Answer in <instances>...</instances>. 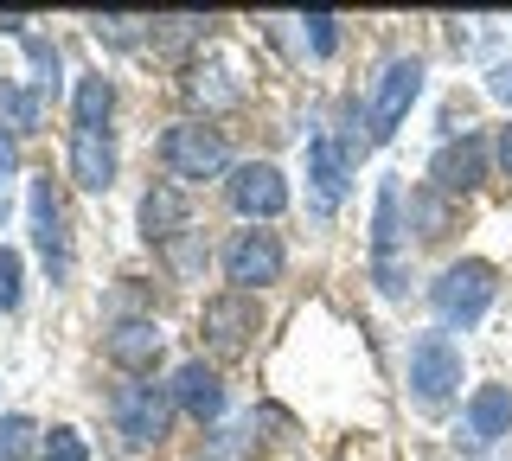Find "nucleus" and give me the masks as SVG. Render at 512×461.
Segmentation results:
<instances>
[{"label": "nucleus", "mask_w": 512, "mask_h": 461, "mask_svg": "<svg viewBox=\"0 0 512 461\" xmlns=\"http://www.w3.org/2000/svg\"><path fill=\"white\" fill-rule=\"evenodd\" d=\"M410 391L423 410H448L461 391V346L448 333H416L410 346Z\"/></svg>", "instance_id": "obj_3"}, {"label": "nucleus", "mask_w": 512, "mask_h": 461, "mask_svg": "<svg viewBox=\"0 0 512 461\" xmlns=\"http://www.w3.org/2000/svg\"><path fill=\"white\" fill-rule=\"evenodd\" d=\"M199 333H205V346H212L218 359H237V353H250V333H256V301L250 295H212L205 301V314H199Z\"/></svg>", "instance_id": "obj_9"}, {"label": "nucleus", "mask_w": 512, "mask_h": 461, "mask_svg": "<svg viewBox=\"0 0 512 461\" xmlns=\"http://www.w3.org/2000/svg\"><path fill=\"white\" fill-rule=\"evenodd\" d=\"M26 212H32V244H39L52 282H64V276H71V225H64V205L52 193V180H32L26 186Z\"/></svg>", "instance_id": "obj_7"}, {"label": "nucleus", "mask_w": 512, "mask_h": 461, "mask_svg": "<svg viewBox=\"0 0 512 461\" xmlns=\"http://www.w3.org/2000/svg\"><path fill=\"white\" fill-rule=\"evenodd\" d=\"M173 391L167 385H148V378H135V385H116V397H109V417H116V436L128 442V449H154L160 436H167L173 423Z\"/></svg>", "instance_id": "obj_2"}, {"label": "nucleus", "mask_w": 512, "mask_h": 461, "mask_svg": "<svg viewBox=\"0 0 512 461\" xmlns=\"http://www.w3.org/2000/svg\"><path fill=\"white\" fill-rule=\"evenodd\" d=\"M429 180H436V193H474V186L487 180V141L480 135L442 141L436 161H429Z\"/></svg>", "instance_id": "obj_11"}, {"label": "nucleus", "mask_w": 512, "mask_h": 461, "mask_svg": "<svg viewBox=\"0 0 512 461\" xmlns=\"http://www.w3.org/2000/svg\"><path fill=\"white\" fill-rule=\"evenodd\" d=\"M0 308H20V250H0Z\"/></svg>", "instance_id": "obj_26"}, {"label": "nucleus", "mask_w": 512, "mask_h": 461, "mask_svg": "<svg viewBox=\"0 0 512 461\" xmlns=\"http://www.w3.org/2000/svg\"><path fill=\"white\" fill-rule=\"evenodd\" d=\"M0 109L13 116V129H20V135L39 129V90H13V84H0Z\"/></svg>", "instance_id": "obj_20"}, {"label": "nucleus", "mask_w": 512, "mask_h": 461, "mask_svg": "<svg viewBox=\"0 0 512 461\" xmlns=\"http://www.w3.org/2000/svg\"><path fill=\"white\" fill-rule=\"evenodd\" d=\"M493 289H500L493 263H480V257H461V263H448L442 276H436V289H429L442 333H455V327H474L480 314L493 308Z\"/></svg>", "instance_id": "obj_1"}, {"label": "nucleus", "mask_w": 512, "mask_h": 461, "mask_svg": "<svg viewBox=\"0 0 512 461\" xmlns=\"http://www.w3.org/2000/svg\"><path fill=\"white\" fill-rule=\"evenodd\" d=\"M224 276L237 295H256L269 282H282V237L276 231H237L224 244Z\"/></svg>", "instance_id": "obj_6"}, {"label": "nucleus", "mask_w": 512, "mask_h": 461, "mask_svg": "<svg viewBox=\"0 0 512 461\" xmlns=\"http://www.w3.org/2000/svg\"><path fill=\"white\" fill-rule=\"evenodd\" d=\"M416 90H423V65H416V58H391V65L378 71V90H372V103H365V129H372V141L397 135V122L410 116Z\"/></svg>", "instance_id": "obj_5"}, {"label": "nucleus", "mask_w": 512, "mask_h": 461, "mask_svg": "<svg viewBox=\"0 0 512 461\" xmlns=\"http://www.w3.org/2000/svg\"><path fill=\"white\" fill-rule=\"evenodd\" d=\"M32 442H39V423H32V417H20V410L0 417V461H20Z\"/></svg>", "instance_id": "obj_19"}, {"label": "nucleus", "mask_w": 512, "mask_h": 461, "mask_svg": "<svg viewBox=\"0 0 512 461\" xmlns=\"http://www.w3.org/2000/svg\"><path fill=\"white\" fill-rule=\"evenodd\" d=\"M231 205L244 218H276L282 205H288V186H282V173L269 167V161H244L231 173Z\"/></svg>", "instance_id": "obj_14"}, {"label": "nucleus", "mask_w": 512, "mask_h": 461, "mask_svg": "<svg viewBox=\"0 0 512 461\" xmlns=\"http://www.w3.org/2000/svg\"><path fill=\"white\" fill-rule=\"evenodd\" d=\"M39 461H90V449H84V436H77V429H52Z\"/></svg>", "instance_id": "obj_23"}, {"label": "nucleus", "mask_w": 512, "mask_h": 461, "mask_svg": "<svg viewBox=\"0 0 512 461\" xmlns=\"http://www.w3.org/2000/svg\"><path fill=\"white\" fill-rule=\"evenodd\" d=\"M301 26H308V45H314L320 58H327L333 45H340V20H333V13H308V20H301Z\"/></svg>", "instance_id": "obj_24"}, {"label": "nucleus", "mask_w": 512, "mask_h": 461, "mask_svg": "<svg viewBox=\"0 0 512 461\" xmlns=\"http://www.w3.org/2000/svg\"><path fill=\"white\" fill-rule=\"evenodd\" d=\"M26 58H32V71H39V77H32L39 97H58V84H64V77H58V52L45 39H26Z\"/></svg>", "instance_id": "obj_21"}, {"label": "nucleus", "mask_w": 512, "mask_h": 461, "mask_svg": "<svg viewBox=\"0 0 512 461\" xmlns=\"http://www.w3.org/2000/svg\"><path fill=\"white\" fill-rule=\"evenodd\" d=\"M493 154H500V167L512 173V122H506V129H500V148H493Z\"/></svg>", "instance_id": "obj_28"}, {"label": "nucleus", "mask_w": 512, "mask_h": 461, "mask_svg": "<svg viewBox=\"0 0 512 461\" xmlns=\"http://www.w3.org/2000/svg\"><path fill=\"white\" fill-rule=\"evenodd\" d=\"M7 167H13V141L0 135V173H7Z\"/></svg>", "instance_id": "obj_30"}, {"label": "nucleus", "mask_w": 512, "mask_h": 461, "mask_svg": "<svg viewBox=\"0 0 512 461\" xmlns=\"http://www.w3.org/2000/svg\"><path fill=\"white\" fill-rule=\"evenodd\" d=\"M308 186H314V218L340 212V199H346V186H352V161H346V148L333 135H314L308 141Z\"/></svg>", "instance_id": "obj_10"}, {"label": "nucleus", "mask_w": 512, "mask_h": 461, "mask_svg": "<svg viewBox=\"0 0 512 461\" xmlns=\"http://www.w3.org/2000/svg\"><path fill=\"white\" fill-rule=\"evenodd\" d=\"M160 346H167V340H160V327H154V321H116V327L103 333L109 365H122V372H135V378L160 365Z\"/></svg>", "instance_id": "obj_15"}, {"label": "nucleus", "mask_w": 512, "mask_h": 461, "mask_svg": "<svg viewBox=\"0 0 512 461\" xmlns=\"http://www.w3.org/2000/svg\"><path fill=\"white\" fill-rule=\"evenodd\" d=\"M410 218L423 225V237H442V225H448V205H442L436 193H410Z\"/></svg>", "instance_id": "obj_22"}, {"label": "nucleus", "mask_w": 512, "mask_h": 461, "mask_svg": "<svg viewBox=\"0 0 512 461\" xmlns=\"http://www.w3.org/2000/svg\"><path fill=\"white\" fill-rule=\"evenodd\" d=\"M0 33H26V13H0Z\"/></svg>", "instance_id": "obj_29"}, {"label": "nucleus", "mask_w": 512, "mask_h": 461, "mask_svg": "<svg viewBox=\"0 0 512 461\" xmlns=\"http://www.w3.org/2000/svg\"><path fill=\"white\" fill-rule=\"evenodd\" d=\"M173 404L186 410V417H199V423H212V417H224V378L212 372L205 359H186L180 372H173Z\"/></svg>", "instance_id": "obj_16"}, {"label": "nucleus", "mask_w": 512, "mask_h": 461, "mask_svg": "<svg viewBox=\"0 0 512 461\" xmlns=\"http://www.w3.org/2000/svg\"><path fill=\"white\" fill-rule=\"evenodd\" d=\"M186 193L180 186H148L141 193V231H148V244H173V237L186 231Z\"/></svg>", "instance_id": "obj_17"}, {"label": "nucleus", "mask_w": 512, "mask_h": 461, "mask_svg": "<svg viewBox=\"0 0 512 461\" xmlns=\"http://www.w3.org/2000/svg\"><path fill=\"white\" fill-rule=\"evenodd\" d=\"M397 244H404V186L384 180L378 205H372V250H378V289L384 295L404 289V257H397Z\"/></svg>", "instance_id": "obj_8"}, {"label": "nucleus", "mask_w": 512, "mask_h": 461, "mask_svg": "<svg viewBox=\"0 0 512 461\" xmlns=\"http://www.w3.org/2000/svg\"><path fill=\"white\" fill-rule=\"evenodd\" d=\"M487 84H493V97H506V103H512V58H506V65H493Z\"/></svg>", "instance_id": "obj_27"}, {"label": "nucleus", "mask_w": 512, "mask_h": 461, "mask_svg": "<svg viewBox=\"0 0 512 461\" xmlns=\"http://www.w3.org/2000/svg\"><path fill=\"white\" fill-rule=\"evenodd\" d=\"M461 436H468V449H493V442L512 436V391L506 385H480L468 397V410H461Z\"/></svg>", "instance_id": "obj_13"}, {"label": "nucleus", "mask_w": 512, "mask_h": 461, "mask_svg": "<svg viewBox=\"0 0 512 461\" xmlns=\"http://www.w3.org/2000/svg\"><path fill=\"white\" fill-rule=\"evenodd\" d=\"M109 109H116L109 77H84L77 84V129H109Z\"/></svg>", "instance_id": "obj_18"}, {"label": "nucleus", "mask_w": 512, "mask_h": 461, "mask_svg": "<svg viewBox=\"0 0 512 461\" xmlns=\"http://www.w3.org/2000/svg\"><path fill=\"white\" fill-rule=\"evenodd\" d=\"M71 180L84 193L116 186V129H71Z\"/></svg>", "instance_id": "obj_12"}, {"label": "nucleus", "mask_w": 512, "mask_h": 461, "mask_svg": "<svg viewBox=\"0 0 512 461\" xmlns=\"http://www.w3.org/2000/svg\"><path fill=\"white\" fill-rule=\"evenodd\" d=\"M160 161L180 173V180H218V173L231 167V148H224V135L205 129V122H173V129L160 135Z\"/></svg>", "instance_id": "obj_4"}, {"label": "nucleus", "mask_w": 512, "mask_h": 461, "mask_svg": "<svg viewBox=\"0 0 512 461\" xmlns=\"http://www.w3.org/2000/svg\"><path fill=\"white\" fill-rule=\"evenodd\" d=\"M90 26H96V39H109V45H135L148 20H128V13H116V20H90Z\"/></svg>", "instance_id": "obj_25"}]
</instances>
